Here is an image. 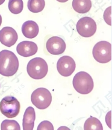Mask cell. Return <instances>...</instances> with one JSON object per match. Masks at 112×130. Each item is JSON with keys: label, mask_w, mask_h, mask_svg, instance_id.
Here are the masks:
<instances>
[{"label": "cell", "mask_w": 112, "mask_h": 130, "mask_svg": "<svg viewBox=\"0 0 112 130\" xmlns=\"http://www.w3.org/2000/svg\"><path fill=\"white\" fill-rule=\"evenodd\" d=\"M38 47L37 44L31 41H24L18 44L16 47V51L20 56L30 57L33 56L37 53Z\"/></svg>", "instance_id": "8fae6325"}, {"label": "cell", "mask_w": 112, "mask_h": 130, "mask_svg": "<svg viewBox=\"0 0 112 130\" xmlns=\"http://www.w3.org/2000/svg\"><path fill=\"white\" fill-rule=\"evenodd\" d=\"M74 89L82 94H89L94 87V80L89 73L85 72H80L74 76L73 78Z\"/></svg>", "instance_id": "7a4b0ae2"}, {"label": "cell", "mask_w": 112, "mask_h": 130, "mask_svg": "<svg viewBox=\"0 0 112 130\" xmlns=\"http://www.w3.org/2000/svg\"><path fill=\"white\" fill-rule=\"evenodd\" d=\"M94 58L99 63L105 64L111 60V45L110 42L101 41L95 45L92 50Z\"/></svg>", "instance_id": "5b68a950"}, {"label": "cell", "mask_w": 112, "mask_h": 130, "mask_svg": "<svg viewBox=\"0 0 112 130\" xmlns=\"http://www.w3.org/2000/svg\"><path fill=\"white\" fill-rule=\"evenodd\" d=\"M72 7L75 12L84 14L89 12L92 7L91 0H73Z\"/></svg>", "instance_id": "5bb4252c"}, {"label": "cell", "mask_w": 112, "mask_h": 130, "mask_svg": "<svg viewBox=\"0 0 112 130\" xmlns=\"http://www.w3.org/2000/svg\"><path fill=\"white\" fill-rule=\"evenodd\" d=\"M32 104L40 110H45L50 105L52 96L50 91L45 88H39L33 92L31 96Z\"/></svg>", "instance_id": "8992f818"}, {"label": "cell", "mask_w": 112, "mask_h": 130, "mask_svg": "<svg viewBox=\"0 0 112 130\" xmlns=\"http://www.w3.org/2000/svg\"><path fill=\"white\" fill-rule=\"evenodd\" d=\"M8 7L9 10L13 14L21 13L23 10L24 3L23 0H9Z\"/></svg>", "instance_id": "e0dca14e"}, {"label": "cell", "mask_w": 112, "mask_h": 130, "mask_svg": "<svg viewBox=\"0 0 112 130\" xmlns=\"http://www.w3.org/2000/svg\"><path fill=\"white\" fill-rule=\"evenodd\" d=\"M1 24H2V17H1V15H0V26H1Z\"/></svg>", "instance_id": "7402d4cb"}, {"label": "cell", "mask_w": 112, "mask_h": 130, "mask_svg": "<svg viewBox=\"0 0 112 130\" xmlns=\"http://www.w3.org/2000/svg\"><path fill=\"white\" fill-rule=\"evenodd\" d=\"M45 6V0H28V10L33 13H39L43 10Z\"/></svg>", "instance_id": "2e32d148"}, {"label": "cell", "mask_w": 112, "mask_h": 130, "mask_svg": "<svg viewBox=\"0 0 112 130\" xmlns=\"http://www.w3.org/2000/svg\"><path fill=\"white\" fill-rule=\"evenodd\" d=\"M57 1H59L60 3H65V2H67L68 0H57Z\"/></svg>", "instance_id": "44dd1931"}, {"label": "cell", "mask_w": 112, "mask_h": 130, "mask_svg": "<svg viewBox=\"0 0 112 130\" xmlns=\"http://www.w3.org/2000/svg\"><path fill=\"white\" fill-rule=\"evenodd\" d=\"M53 130V125L48 120L42 121L37 127V130Z\"/></svg>", "instance_id": "d6986e66"}, {"label": "cell", "mask_w": 112, "mask_h": 130, "mask_svg": "<svg viewBox=\"0 0 112 130\" xmlns=\"http://www.w3.org/2000/svg\"><path fill=\"white\" fill-rule=\"evenodd\" d=\"M1 129L2 130H20L19 123L14 120H4L1 123Z\"/></svg>", "instance_id": "ac0fdd59"}, {"label": "cell", "mask_w": 112, "mask_h": 130, "mask_svg": "<svg viewBox=\"0 0 112 130\" xmlns=\"http://www.w3.org/2000/svg\"><path fill=\"white\" fill-rule=\"evenodd\" d=\"M18 38L16 31L12 27H5L0 30V42L4 45L11 47L16 44Z\"/></svg>", "instance_id": "30bf717a"}, {"label": "cell", "mask_w": 112, "mask_h": 130, "mask_svg": "<svg viewBox=\"0 0 112 130\" xmlns=\"http://www.w3.org/2000/svg\"><path fill=\"white\" fill-rule=\"evenodd\" d=\"M36 119L35 110L33 107H29L26 109L24 115L23 126L24 130H33Z\"/></svg>", "instance_id": "4fadbf2b"}, {"label": "cell", "mask_w": 112, "mask_h": 130, "mask_svg": "<svg viewBox=\"0 0 112 130\" xmlns=\"http://www.w3.org/2000/svg\"><path fill=\"white\" fill-rule=\"evenodd\" d=\"M39 28L37 24L34 21H27L22 26V32L25 37L33 39L37 36Z\"/></svg>", "instance_id": "7c38bea8"}, {"label": "cell", "mask_w": 112, "mask_h": 130, "mask_svg": "<svg viewBox=\"0 0 112 130\" xmlns=\"http://www.w3.org/2000/svg\"><path fill=\"white\" fill-rule=\"evenodd\" d=\"M104 19L105 23L109 26L111 25V7H108L104 13Z\"/></svg>", "instance_id": "ffe728a7"}, {"label": "cell", "mask_w": 112, "mask_h": 130, "mask_svg": "<svg viewBox=\"0 0 112 130\" xmlns=\"http://www.w3.org/2000/svg\"><path fill=\"white\" fill-rule=\"evenodd\" d=\"M47 50L53 55H59L63 53L66 50V43L64 39L59 36H53L47 41Z\"/></svg>", "instance_id": "9c48e42d"}, {"label": "cell", "mask_w": 112, "mask_h": 130, "mask_svg": "<svg viewBox=\"0 0 112 130\" xmlns=\"http://www.w3.org/2000/svg\"><path fill=\"white\" fill-rule=\"evenodd\" d=\"M19 61L13 52L4 50L0 52V74L10 77L18 72Z\"/></svg>", "instance_id": "6da1fadb"}, {"label": "cell", "mask_w": 112, "mask_h": 130, "mask_svg": "<svg viewBox=\"0 0 112 130\" xmlns=\"http://www.w3.org/2000/svg\"><path fill=\"white\" fill-rule=\"evenodd\" d=\"M76 67L75 62L71 57L63 56L58 60L57 63V69L60 74L64 77L72 75Z\"/></svg>", "instance_id": "ba28073f"}, {"label": "cell", "mask_w": 112, "mask_h": 130, "mask_svg": "<svg viewBox=\"0 0 112 130\" xmlns=\"http://www.w3.org/2000/svg\"><path fill=\"white\" fill-rule=\"evenodd\" d=\"M84 130H102V123L99 119L94 117L88 118L84 125Z\"/></svg>", "instance_id": "9a60e30c"}, {"label": "cell", "mask_w": 112, "mask_h": 130, "mask_svg": "<svg viewBox=\"0 0 112 130\" xmlns=\"http://www.w3.org/2000/svg\"><path fill=\"white\" fill-rule=\"evenodd\" d=\"M20 108L19 102L13 96H6L0 102V111L8 118H14L17 116Z\"/></svg>", "instance_id": "277c9868"}, {"label": "cell", "mask_w": 112, "mask_h": 130, "mask_svg": "<svg viewBox=\"0 0 112 130\" xmlns=\"http://www.w3.org/2000/svg\"><path fill=\"white\" fill-rule=\"evenodd\" d=\"M48 67L47 62L41 58H34L28 62L27 71L28 75L34 79H43L47 75Z\"/></svg>", "instance_id": "3957f363"}, {"label": "cell", "mask_w": 112, "mask_h": 130, "mask_svg": "<svg viewBox=\"0 0 112 130\" xmlns=\"http://www.w3.org/2000/svg\"><path fill=\"white\" fill-rule=\"evenodd\" d=\"M4 1H5V0H0V5L3 4L4 3Z\"/></svg>", "instance_id": "603a6c76"}, {"label": "cell", "mask_w": 112, "mask_h": 130, "mask_svg": "<svg viewBox=\"0 0 112 130\" xmlns=\"http://www.w3.org/2000/svg\"><path fill=\"white\" fill-rule=\"evenodd\" d=\"M77 31L84 38L92 36L97 31V24L92 18L86 17L79 20L77 24Z\"/></svg>", "instance_id": "52a82bcc"}]
</instances>
